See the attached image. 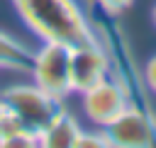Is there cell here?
<instances>
[{
	"label": "cell",
	"instance_id": "obj_3",
	"mask_svg": "<svg viewBox=\"0 0 156 148\" xmlns=\"http://www.w3.org/2000/svg\"><path fill=\"white\" fill-rule=\"evenodd\" d=\"M107 146L117 148H146L156 146V116L151 109L127 104V109L115 116L107 126H102Z\"/></svg>",
	"mask_w": 156,
	"mask_h": 148
},
{
	"label": "cell",
	"instance_id": "obj_12",
	"mask_svg": "<svg viewBox=\"0 0 156 148\" xmlns=\"http://www.w3.org/2000/svg\"><path fill=\"white\" fill-rule=\"evenodd\" d=\"M151 17H154V24H156V5H154V12H151Z\"/></svg>",
	"mask_w": 156,
	"mask_h": 148
},
{
	"label": "cell",
	"instance_id": "obj_13",
	"mask_svg": "<svg viewBox=\"0 0 156 148\" xmlns=\"http://www.w3.org/2000/svg\"><path fill=\"white\" fill-rule=\"evenodd\" d=\"M2 112H5V104H2V99H0V116H2Z\"/></svg>",
	"mask_w": 156,
	"mask_h": 148
},
{
	"label": "cell",
	"instance_id": "obj_2",
	"mask_svg": "<svg viewBox=\"0 0 156 148\" xmlns=\"http://www.w3.org/2000/svg\"><path fill=\"white\" fill-rule=\"evenodd\" d=\"M0 99L34 133H39L58 112H63L61 97L49 95L37 82L34 85H12V87H5L2 95H0Z\"/></svg>",
	"mask_w": 156,
	"mask_h": 148
},
{
	"label": "cell",
	"instance_id": "obj_6",
	"mask_svg": "<svg viewBox=\"0 0 156 148\" xmlns=\"http://www.w3.org/2000/svg\"><path fill=\"white\" fill-rule=\"evenodd\" d=\"M127 104H129V97L112 75H107L105 80H100L98 85H93L90 90L83 92L85 116L100 129L107 126L115 116H119L127 109Z\"/></svg>",
	"mask_w": 156,
	"mask_h": 148
},
{
	"label": "cell",
	"instance_id": "obj_1",
	"mask_svg": "<svg viewBox=\"0 0 156 148\" xmlns=\"http://www.w3.org/2000/svg\"><path fill=\"white\" fill-rule=\"evenodd\" d=\"M12 2L22 22L41 41H56L73 49L100 39L76 0H12Z\"/></svg>",
	"mask_w": 156,
	"mask_h": 148
},
{
	"label": "cell",
	"instance_id": "obj_5",
	"mask_svg": "<svg viewBox=\"0 0 156 148\" xmlns=\"http://www.w3.org/2000/svg\"><path fill=\"white\" fill-rule=\"evenodd\" d=\"M107 75H110V58L100 39L71 49V63H68L71 92L83 95L85 90H90Z\"/></svg>",
	"mask_w": 156,
	"mask_h": 148
},
{
	"label": "cell",
	"instance_id": "obj_11",
	"mask_svg": "<svg viewBox=\"0 0 156 148\" xmlns=\"http://www.w3.org/2000/svg\"><path fill=\"white\" fill-rule=\"evenodd\" d=\"M141 78H144V85L156 95V53L146 61V68H144V73H141Z\"/></svg>",
	"mask_w": 156,
	"mask_h": 148
},
{
	"label": "cell",
	"instance_id": "obj_7",
	"mask_svg": "<svg viewBox=\"0 0 156 148\" xmlns=\"http://www.w3.org/2000/svg\"><path fill=\"white\" fill-rule=\"evenodd\" d=\"M80 133V126L76 121V116H71L66 109L58 112L37 136H39V146H49V148H73L76 138Z\"/></svg>",
	"mask_w": 156,
	"mask_h": 148
},
{
	"label": "cell",
	"instance_id": "obj_9",
	"mask_svg": "<svg viewBox=\"0 0 156 148\" xmlns=\"http://www.w3.org/2000/svg\"><path fill=\"white\" fill-rule=\"evenodd\" d=\"M105 146H107V138H105L102 131H95L93 133V131H83L80 129L73 148H105Z\"/></svg>",
	"mask_w": 156,
	"mask_h": 148
},
{
	"label": "cell",
	"instance_id": "obj_8",
	"mask_svg": "<svg viewBox=\"0 0 156 148\" xmlns=\"http://www.w3.org/2000/svg\"><path fill=\"white\" fill-rule=\"evenodd\" d=\"M32 63H34V51L27 49L20 39H15V36H10L0 29V68L29 73Z\"/></svg>",
	"mask_w": 156,
	"mask_h": 148
},
{
	"label": "cell",
	"instance_id": "obj_4",
	"mask_svg": "<svg viewBox=\"0 0 156 148\" xmlns=\"http://www.w3.org/2000/svg\"><path fill=\"white\" fill-rule=\"evenodd\" d=\"M68 63H71V46L56 44V41H44L41 49L34 51V63H32L29 73L34 75V82L41 90L63 99L71 92Z\"/></svg>",
	"mask_w": 156,
	"mask_h": 148
},
{
	"label": "cell",
	"instance_id": "obj_10",
	"mask_svg": "<svg viewBox=\"0 0 156 148\" xmlns=\"http://www.w3.org/2000/svg\"><path fill=\"white\" fill-rule=\"evenodd\" d=\"M98 2V7H100V12H105V15H112V17H117V15H122L134 0H95Z\"/></svg>",
	"mask_w": 156,
	"mask_h": 148
}]
</instances>
